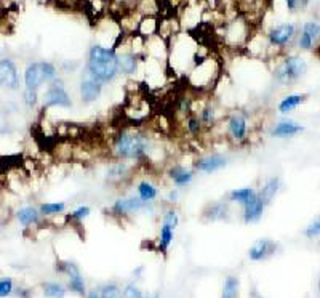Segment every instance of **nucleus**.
I'll list each match as a JSON object with an SVG mask.
<instances>
[{"mask_svg":"<svg viewBox=\"0 0 320 298\" xmlns=\"http://www.w3.org/2000/svg\"><path fill=\"white\" fill-rule=\"evenodd\" d=\"M102 87L104 83H101L99 80H96L95 77H91L90 74L85 72V76L82 77L80 85H79V91H80V100L83 105H91L101 96L102 93Z\"/></svg>","mask_w":320,"mask_h":298,"instance_id":"nucleus-10","label":"nucleus"},{"mask_svg":"<svg viewBox=\"0 0 320 298\" xmlns=\"http://www.w3.org/2000/svg\"><path fill=\"white\" fill-rule=\"evenodd\" d=\"M307 71V64L303 58L288 57L282 61L274 71V77L282 85H290V83L301 79Z\"/></svg>","mask_w":320,"mask_h":298,"instance_id":"nucleus-4","label":"nucleus"},{"mask_svg":"<svg viewBox=\"0 0 320 298\" xmlns=\"http://www.w3.org/2000/svg\"><path fill=\"white\" fill-rule=\"evenodd\" d=\"M87 74L101 83H109L119 76V60L116 48L93 45L87 57Z\"/></svg>","mask_w":320,"mask_h":298,"instance_id":"nucleus-2","label":"nucleus"},{"mask_svg":"<svg viewBox=\"0 0 320 298\" xmlns=\"http://www.w3.org/2000/svg\"><path fill=\"white\" fill-rule=\"evenodd\" d=\"M178 197H180V191H178V188H173L170 192H168L167 201H168V202H176V201H178Z\"/></svg>","mask_w":320,"mask_h":298,"instance_id":"nucleus-40","label":"nucleus"},{"mask_svg":"<svg viewBox=\"0 0 320 298\" xmlns=\"http://www.w3.org/2000/svg\"><path fill=\"white\" fill-rule=\"evenodd\" d=\"M111 151L117 161L139 162L147 159L154 151V143L149 135L139 130H124L114 136Z\"/></svg>","mask_w":320,"mask_h":298,"instance_id":"nucleus-1","label":"nucleus"},{"mask_svg":"<svg viewBox=\"0 0 320 298\" xmlns=\"http://www.w3.org/2000/svg\"><path fill=\"white\" fill-rule=\"evenodd\" d=\"M229 217H231L229 202H224V201L211 202L202 212V218L205 221H224V220H229Z\"/></svg>","mask_w":320,"mask_h":298,"instance_id":"nucleus-15","label":"nucleus"},{"mask_svg":"<svg viewBox=\"0 0 320 298\" xmlns=\"http://www.w3.org/2000/svg\"><path fill=\"white\" fill-rule=\"evenodd\" d=\"M13 292V282L10 277L0 279V298H5Z\"/></svg>","mask_w":320,"mask_h":298,"instance_id":"nucleus-37","label":"nucleus"},{"mask_svg":"<svg viewBox=\"0 0 320 298\" xmlns=\"http://www.w3.org/2000/svg\"><path fill=\"white\" fill-rule=\"evenodd\" d=\"M48 108H63L69 109L72 108V100L64 87V82L61 79H55L50 82L48 88L43 93V109Z\"/></svg>","mask_w":320,"mask_h":298,"instance_id":"nucleus-5","label":"nucleus"},{"mask_svg":"<svg viewBox=\"0 0 320 298\" xmlns=\"http://www.w3.org/2000/svg\"><path fill=\"white\" fill-rule=\"evenodd\" d=\"M99 295H101V298H124V293H122L119 285H116V284L102 285L99 290Z\"/></svg>","mask_w":320,"mask_h":298,"instance_id":"nucleus-32","label":"nucleus"},{"mask_svg":"<svg viewBox=\"0 0 320 298\" xmlns=\"http://www.w3.org/2000/svg\"><path fill=\"white\" fill-rule=\"evenodd\" d=\"M184 128H186V132L189 133L191 136H199L203 132L205 127L202 125L199 116L189 114L187 117H184Z\"/></svg>","mask_w":320,"mask_h":298,"instance_id":"nucleus-27","label":"nucleus"},{"mask_svg":"<svg viewBox=\"0 0 320 298\" xmlns=\"http://www.w3.org/2000/svg\"><path fill=\"white\" fill-rule=\"evenodd\" d=\"M0 87L7 90L20 88V76H18L16 64L12 60H0Z\"/></svg>","mask_w":320,"mask_h":298,"instance_id":"nucleus-11","label":"nucleus"},{"mask_svg":"<svg viewBox=\"0 0 320 298\" xmlns=\"http://www.w3.org/2000/svg\"><path fill=\"white\" fill-rule=\"evenodd\" d=\"M23 98H24V103H26L27 108H34V106H37V103H39V95H37V90L26 88Z\"/></svg>","mask_w":320,"mask_h":298,"instance_id":"nucleus-36","label":"nucleus"},{"mask_svg":"<svg viewBox=\"0 0 320 298\" xmlns=\"http://www.w3.org/2000/svg\"><path fill=\"white\" fill-rule=\"evenodd\" d=\"M90 213H91V209L88 206H80V207H77L75 210H72L69 215H68V218L71 221H75V223H82L83 220L90 217Z\"/></svg>","mask_w":320,"mask_h":298,"instance_id":"nucleus-33","label":"nucleus"},{"mask_svg":"<svg viewBox=\"0 0 320 298\" xmlns=\"http://www.w3.org/2000/svg\"><path fill=\"white\" fill-rule=\"evenodd\" d=\"M124 298H144V295L141 293V290L138 287H135L133 284H128V285H125V288H124Z\"/></svg>","mask_w":320,"mask_h":298,"instance_id":"nucleus-38","label":"nucleus"},{"mask_svg":"<svg viewBox=\"0 0 320 298\" xmlns=\"http://www.w3.org/2000/svg\"><path fill=\"white\" fill-rule=\"evenodd\" d=\"M168 178L173 183L175 188H186V186H189L194 181V176H195V170L194 169H186L184 165L180 164H175L172 165L170 169L167 172Z\"/></svg>","mask_w":320,"mask_h":298,"instance_id":"nucleus-14","label":"nucleus"},{"mask_svg":"<svg viewBox=\"0 0 320 298\" xmlns=\"http://www.w3.org/2000/svg\"><path fill=\"white\" fill-rule=\"evenodd\" d=\"M296 34V27L295 24H291V23H284V24H279L276 26L274 29H272L269 32V43L272 46H285L291 42V39L295 37Z\"/></svg>","mask_w":320,"mask_h":298,"instance_id":"nucleus-12","label":"nucleus"},{"mask_svg":"<svg viewBox=\"0 0 320 298\" xmlns=\"http://www.w3.org/2000/svg\"><path fill=\"white\" fill-rule=\"evenodd\" d=\"M144 298H158V293H154V295H147Z\"/></svg>","mask_w":320,"mask_h":298,"instance_id":"nucleus-43","label":"nucleus"},{"mask_svg":"<svg viewBox=\"0 0 320 298\" xmlns=\"http://www.w3.org/2000/svg\"><path fill=\"white\" fill-rule=\"evenodd\" d=\"M119 60V72L125 74V76H131L138 71V57L133 52H124L117 53Z\"/></svg>","mask_w":320,"mask_h":298,"instance_id":"nucleus-20","label":"nucleus"},{"mask_svg":"<svg viewBox=\"0 0 320 298\" xmlns=\"http://www.w3.org/2000/svg\"><path fill=\"white\" fill-rule=\"evenodd\" d=\"M304 130L303 125H299L293 120H282V122L276 124L271 130V136L274 138H291Z\"/></svg>","mask_w":320,"mask_h":298,"instance_id":"nucleus-17","label":"nucleus"},{"mask_svg":"<svg viewBox=\"0 0 320 298\" xmlns=\"http://www.w3.org/2000/svg\"><path fill=\"white\" fill-rule=\"evenodd\" d=\"M60 273L66 274L69 279V290L75 292L79 295H87V288H85V281H83L80 269L77 268V265H74L72 262H61L60 266H56Z\"/></svg>","mask_w":320,"mask_h":298,"instance_id":"nucleus-8","label":"nucleus"},{"mask_svg":"<svg viewBox=\"0 0 320 298\" xmlns=\"http://www.w3.org/2000/svg\"><path fill=\"white\" fill-rule=\"evenodd\" d=\"M40 210H37L31 206H27V207H23L18 210L16 213V217H18V221L21 223L23 226H31V225H35V223H39L40 221Z\"/></svg>","mask_w":320,"mask_h":298,"instance_id":"nucleus-23","label":"nucleus"},{"mask_svg":"<svg viewBox=\"0 0 320 298\" xmlns=\"http://www.w3.org/2000/svg\"><path fill=\"white\" fill-rule=\"evenodd\" d=\"M304 234L307 237H318L320 236V217L314 218L312 221L309 223V225L306 226V231H304Z\"/></svg>","mask_w":320,"mask_h":298,"instance_id":"nucleus-35","label":"nucleus"},{"mask_svg":"<svg viewBox=\"0 0 320 298\" xmlns=\"http://www.w3.org/2000/svg\"><path fill=\"white\" fill-rule=\"evenodd\" d=\"M66 207H68L66 202H46V204H42L39 210L43 217H56V215L64 213Z\"/></svg>","mask_w":320,"mask_h":298,"instance_id":"nucleus-28","label":"nucleus"},{"mask_svg":"<svg viewBox=\"0 0 320 298\" xmlns=\"http://www.w3.org/2000/svg\"><path fill=\"white\" fill-rule=\"evenodd\" d=\"M228 157L220 154V153H210L205 154L199 159H195L194 162V170L200 172V173H215L220 172L221 169H224L228 165Z\"/></svg>","mask_w":320,"mask_h":298,"instance_id":"nucleus-9","label":"nucleus"},{"mask_svg":"<svg viewBox=\"0 0 320 298\" xmlns=\"http://www.w3.org/2000/svg\"><path fill=\"white\" fill-rule=\"evenodd\" d=\"M312 43H314V42L310 40L309 35H306L304 32L301 34V37H299V46H301V48H303V50H309L310 46H312Z\"/></svg>","mask_w":320,"mask_h":298,"instance_id":"nucleus-39","label":"nucleus"},{"mask_svg":"<svg viewBox=\"0 0 320 298\" xmlns=\"http://www.w3.org/2000/svg\"><path fill=\"white\" fill-rule=\"evenodd\" d=\"M199 119H200V122L203 127L206 128H210L216 124V120H218V113H216V109L208 105V106H203L200 109V113H199Z\"/></svg>","mask_w":320,"mask_h":298,"instance_id":"nucleus-29","label":"nucleus"},{"mask_svg":"<svg viewBox=\"0 0 320 298\" xmlns=\"http://www.w3.org/2000/svg\"><path fill=\"white\" fill-rule=\"evenodd\" d=\"M279 189H280V180L277 178V176H271V178H268L264 183L261 184V188L256 189V191H258L259 199L264 202L266 207H268L269 204L274 201Z\"/></svg>","mask_w":320,"mask_h":298,"instance_id":"nucleus-18","label":"nucleus"},{"mask_svg":"<svg viewBox=\"0 0 320 298\" xmlns=\"http://www.w3.org/2000/svg\"><path fill=\"white\" fill-rule=\"evenodd\" d=\"M56 68L50 61H37L27 66L24 72V83L26 88L37 90L43 82H53L56 79Z\"/></svg>","mask_w":320,"mask_h":298,"instance_id":"nucleus-3","label":"nucleus"},{"mask_svg":"<svg viewBox=\"0 0 320 298\" xmlns=\"http://www.w3.org/2000/svg\"><path fill=\"white\" fill-rule=\"evenodd\" d=\"M256 189L251 188V186H245V188H237V189H232L228 195V201L231 204H237V206H245V204L253 197V195H256Z\"/></svg>","mask_w":320,"mask_h":298,"instance_id":"nucleus-22","label":"nucleus"},{"mask_svg":"<svg viewBox=\"0 0 320 298\" xmlns=\"http://www.w3.org/2000/svg\"><path fill=\"white\" fill-rule=\"evenodd\" d=\"M136 192H138V197H139L141 201L149 202V204H152V202L158 197V189H157V186H155L152 181H149V180L139 181V183L136 184Z\"/></svg>","mask_w":320,"mask_h":298,"instance_id":"nucleus-21","label":"nucleus"},{"mask_svg":"<svg viewBox=\"0 0 320 298\" xmlns=\"http://www.w3.org/2000/svg\"><path fill=\"white\" fill-rule=\"evenodd\" d=\"M318 293H320V279H318Z\"/></svg>","mask_w":320,"mask_h":298,"instance_id":"nucleus-44","label":"nucleus"},{"mask_svg":"<svg viewBox=\"0 0 320 298\" xmlns=\"http://www.w3.org/2000/svg\"><path fill=\"white\" fill-rule=\"evenodd\" d=\"M162 225L170 226L172 229H176L178 225H180V215L175 209H167L162 213Z\"/></svg>","mask_w":320,"mask_h":298,"instance_id":"nucleus-31","label":"nucleus"},{"mask_svg":"<svg viewBox=\"0 0 320 298\" xmlns=\"http://www.w3.org/2000/svg\"><path fill=\"white\" fill-rule=\"evenodd\" d=\"M226 132L235 143H243L248 138V120L242 113H234L226 120Z\"/></svg>","mask_w":320,"mask_h":298,"instance_id":"nucleus-7","label":"nucleus"},{"mask_svg":"<svg viewBox=\"0 0 320 298\" xmlns=\"http://www.w3.org/2000/svg\"><path fill=\"white\" fill-rule=\"evenodd\" d=\"M87 298H101L99 290H88L87 292Z\"/></svg>","mask_w":320,"mask_h":298,"instance_id":"nucleus-42","label":"nucleus"},{"mask_svg":"<svg viewBox=\"0 0 320 298\" xmlns=\"http://www.w3.org/2000/svg\"><path fill=\"white\" fill-rule=\"evenodd\" d=\"M175 239V229H172L170 226L162 225L160 226V232H158V250L162 254H167L168 247Z\"/></svg>","mask_w":320,"mask_h":298,"instance_id":"nucleus-25","label":"nucleus"},{"mask_svg":"<svg viewBox=\"0 0 320 298\" xmlns=\"http://www.w3.org/2000/svg\"><path fill=\"white\" fill-rule=\"evenodd\" d=\"M43 295L48 298H64L66 287L58 282H45L43 284Z\"/></svg>","mask_w":320,"mask_h":298,"instance_id":"nucleus-30","label":"nucleus"},{"mask_svg":"<svg viewBox=\"0 0 320 298\" xmlns=\"http://www.w3.org/2000/svg\"><path fill=\"white\" fill-rule=\"evenodd\" d=\"M304 101H306V95H288L285 98H282L277 109L280 114H288L293 109H296L299 105H303Z\"/></svg>","mask_w":320,"mask_h":298,"instance_id":"nucleus-24","label":"nucleus"},{"mask_svg":"<svg viewBox=\"0 0 320 298\" xmlns=\"http://www.w3.org/2000/svg\"><path fill=\"white\" fill-rule=\"evenodd\" d=\"M239 287H240L239 279L235 276H228L223 285L221 298H239Z\"/></svg>","mask_w":320,"mask_h":298,"instance_id":"nucleus-26","label":"nucleus"},{"mask_svg":"<svg viewBox=\"0 0 320 298\" xmlns=\"http://www.w3.org/2000/svg\"><path fill=\"white\" fill-rule=\"evenodd\" d=\"M303 32L310 37V40L315 42L320 37V24L317 21H309L303 26Z\"/></svg>","mask_w":320,"mask_h":298,"instance_id":"nucleus-34","label":"nucleus"},{"mask_svg":"<svg viewBox=\"0 0 320 298\" xmlns=\"http://www.w3.org/2000/svg\"><path fill=\"white\" fill-rule=\"evenodd\" d=\"M152 204L141 201L138 195H128V197H119L114 201V204L111 206V212L112 215H119V217H124V215H130V213H138V212H143V210H149Z\"/></svg>","mask_w":320,"mask_h":298,"instance_id":"nucleus-6","label":"nucleus"},{"mask_svg":"<svg viewBox=\"0 0 320 298\" xmlns=\"http://www.w3.org/2000/svg\"><path fill=\"white\" fill-rule=\"evenodd\" d=\"M264 209H266V204L259 199V195L256 192V195H253L245 206H242L243 223H245V225H251V223L259 221L262 213H264Z\"/></svg>","mask_w":320,"mask_h":298,"instance_id":"nucleus-13","label":"nucleus"},{"mask_svg":"<svg viewBox=\"0 0 320 298\" xmlns=\"http://www.w3.org/2000/svg\"><path fill=\"white\" fill-rule=\"evenodd\" d=\"M296 2H298V0H285V4H287V7H288L290 12H293L295 8H296Z\"/></svg>","mask_w":320,"mask_h":298,"instance_id":"nucleus-41","label":"nucleus"},{"mask_svg":"<svg viewBox=\"0 0 320 298\" xmlns=\"http://www.w3.org/2000/svg\"><path fill=\"white\" fill-rule=\"evenodd\" d=\"M277 244L271 239H259L253 244L248 250V258L251 262H261V260H266L272 254H276Z\"/></svg>","mask_w":320,"mask_h":298,"instance_id":"nucleus-16","label":"nucleus"},{"mask_svg":"<svg viewBox=\"0 0 320 298\" xmlns=\"http://www.w3.org/2000/svg\"><path fill=\"white\" fill-rule=\"evenodd\" d=\"M128 175H130V165H128V162L119 161V162H114L112 165H109V169L106 172V180H108V183L119 184V183L124 181Z\"/></svg>","mask_w":320,"mask_h":298,"instance_id":"nucleus-19","label":"nucleus"}]
</instances>
